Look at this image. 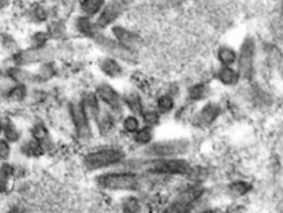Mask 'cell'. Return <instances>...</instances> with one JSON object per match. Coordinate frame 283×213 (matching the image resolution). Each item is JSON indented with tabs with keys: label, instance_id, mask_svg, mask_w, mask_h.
<instances>
[{
	"label": "cell",
	"instance_id": "obj_1",
	"mask_svg": "<svg viewBox=\"0 0 283 213\" xmlns=\"http://www.w3.org/2000/svg\"><path fill=\"white\" fill-rule=\"evenodd\" d=\"M97 182L105 189L111 190H135L138 179L132 173H110L98 177Z\"/></svg>",
	"mask_w": 283,
	"mask_h": 213
},
{
	"label": "cell",
	"instance_id": "obj_2",
	"mask_svg": "<svg viewBox=\"0 0 283 213\" xmlns=\"http://www.w3.org/2000/svg\"><path fill=\"white\" fill-rule=\"evenodd\" d=\"M124 158V153L118 149H105L88 154L84 163L90 170L101 169V168L115 164Z\"/></svg>",
	"mask_w": 283,
	"mask_h": 213
},
{
	"label": "cell",
	"instance_id": "obj_3",
	"mask_svg": "<svg viewBox=\"0 0 283 213\" xmlns=\"http://www.w3.org/2000/svg\"><path fill=\"white\" fill-rule=\"evenodd\" d=\"M188 142L185 140H172V141H162L150 145L145 150V153L149 157H170L176 154L185 153L188 150Z\"/></svg>",
	"mask_w": 283,
	"mask_h": 213
},
{
	"label": "cell",
	"instance_id": "obj_4",
	"mask_svg": "<svg viewBox=\"0 0 283 213\" xmlns=\"http://www.w3.org/2000/svg\"><path fill=\"white\" fill-rule=\"evenodd\" d=\"M96 42L103 50L111 54L112 56H115L116 58H120L122 60L127 61L130 63H133L136 61V56L133 53V49H130L125 47L121 42H116L110 38L104 37L103 35H95Z\"/></svg>",
	"mask_w": 283,
	"mask_h": 213
},
{
	"label": "cell",
	"instance_id": "obj_5",
	"mask_svg": "<svg viewBox=\"0 0 283 213\" xmlns=\"http://www.w3.org/2000/svg\"><path fill=\"white\" fill-rule=\"evenodd\" d=\"M149 171L160 174H185L189 171V164L182 159H161L148 167Z\"/></svg>",
	"mask_w": 283,
	"mask_h": 213
},
{
	"label": "cell",
	"instance_id": "obj_6",
	"mask_svg": "<svg viewBox=\"0 0 283 213\" xmlns=\"http://www.w3.org/2000/svg\"><path fill=\"white\" fill-rule=\"evenodd\" d=\"M126 9V3L124 0H111L107 5L104 4L96 20V27L104 28L111 25L120 17Z\"/></svg>",
	"mask_w": 283,
	"mask_h": 213
},
{
	"label": "cell",
	"instance_id": "obj_7",
	"mask_svg": "<svg viewBox=\"0 0 283 213\" xmlns=\"http://www.w3.org/2000/svg\"><path fill=\"white\" fill-rule=\"evenodd\" d=\"M253 57H254V43L251 39H247L243 42L240 55H239V74L245 77V78H250L252 74L253 67Z\"/></svg>",
	"mask_w": 283,
	"mask_h": 213
},
{
	"label": "cell",
	"instance_id": "obj_8",
	"mask_svg": "<svg viewBox=\"0 0 283 213\" xmlns=\"http://www.w3.org/2000/svg\"><path fill=\"white\" fill-rule=\"evenodd\" d=\"M71 114L73 118L75 128L81 138H87L90 135V127L88 122V115L85 113L82 103L75 102L71 106Z\"/></svg>",
	"mask_w": 283,
	"mask_h": 213
},
{
	"label": "cell",
	"instance_id": "obj_9",
	"mask_svg": "<svg viewBox=\"0 0 283 213\" xmlns=\"http://www.w3.org/2000/svg\"><path fill=\"white\" fill-rule=\"evenodd\" d=\"M113 34L117 38V40L120 41L125 47L130 49H133L137 46H140L141 43V38L138 37L134 32H132L127 29H125L121 26H116L113 28Z\"/></svg>",
	"mask_w": 283,
	"mask_h": 213
},
{
	"label": "cell",
	"instance_id": "obj_10",
	"mask_svg": "<svg viewBox=\"0 0 283 213\" xmlns=\"http://www.w3.org/2000/svg\"><path fill=\"white\" fill-rule=\"evenodd\" d=\"M97 96L114 110L121 109V99L118 94L108 85H102L97 88Z\"/></svg>",
	"mask_w": 283,
	"mask_h": 213
},
{
	"label": "cell",
	"instance_id": "obj_11",
	"mask_svg": "<svg viewBox=\"0 0 283 213\" xmlns=\"http://www.w3.org/2000/svg\"><path fill=\"white\" fill-rule=\"evenodd\" d=\"M220 113V108L215 103H208L202 108V110L198 114V122L202 126H209L215 121Z\"/></svg>",
	"mask_w": 283,
	"mask_h": 213
},
{
	"label": "cell",
	"instance_id": "obj_12",
	"mask_svg": "<svg viewBox=\"0 0 283 213\" xmlns=\"http://www.w3.org/2000/svg\"><path fill=\"white\" fill-rule=\"evenodd\" d=\"M76 28L85 36H95L96 25L92 22L89 16H82L76 19Z\"/></svg>",
	"mask_w": 283,
	"mask_h": 213
},
{
	"label": "cell",
	"instance_id": "obj_13",
	"mask_svg": "<svg viewBox=\"0 0 283 213\" xmlns=\"http://www.w3.org/2000/svg\"><path fill=\"white\" fill-rule=\"evenodd\" d=\"M104 4V0H82L81 9L85 16H94L101 11Z\"/></svg>",
	"mask_w": 283,
	"mask_h": 213
},
{
	"label": "cell",
	"instance_id": "obj_14",
	"mask_svg": "<svg viewBox=\"0 0 283 213\" xmlns=\"http://www.w3.org/2000/svg\"><path fill=\"white\" fill-rule=\"evenodd\" d=\"M100 67L110 77H118L122 74V68L115 60L103 59L100 63Z\"/></svg>",
	"mask_w": 283,
	"mask_h": 213
},
{
	"label": "cell",
	"instance_id": "obj_15",
	"mask_svg": "<svg viewBox=\"0 0 283 213\" xmlns=\"http://www.w3.org/2000/svg\"><path fill=\"white\" fill-rule=\"evenodd\" d=\"M83 109L85 113L90 114V115H95L97 110H98V105H97V100L95 98L94 94L92 93H88L84 96V99H83Z\"/></svg>",
	"mask_w": 283,
	"mask_h": 213
},
{
	"label": "cell",
	"instance_id": "obj_16",
	"mask_svg": "<svg viewBox=\"0 0 283 213\" xmlns=\"http://www.w3.org/2000/svg\"><path fill=\"white\" fill-rule=\"evenodd\" d=\"M219 79L226 85H234L239 80V74L233 69L225 67L219 71Z\"/></svg>",
	"mask_w": 283,
	"mask_h": 213
},
{
	"label": "cell",
	"instance_id": "obj_17",
	"mask_svg": "<svg viewBox=\"0 0 283 213\" xmlns=\"http://www.w3.org/2000/svg\"><path fill=\"white\" fill-rule=\"evenodd\" d=\"M95 115H97L96 120H97L98 127H100V130L103 133L109 132V130L112 128V126H113V122H112V119L109 115V113L105 110H101V111L97 110Z\"/></svg>",
	"mask_w": 283,
	"mask_h": 213
},
{
	"label": "cell",
	"instance_id": "obj_18",
	"mask_svg": "<svg viewBox=\"0 0 283 213\" xmlns=\"http://www.w3.org/2000/svg\"><path fill=\"white\" fill-rule=\"evenodd\" d=\"M125 101H126L130 109L135 113H142V102L140 96L131 92L125 96Z\"/></svg>",
	"mask_w": 283,
	"mask_h": 213
},
{
	"label": "cell",
	"instance_id": "obj_19",
	"mask_svg": "<svg viewBox=\"0 0 283 213\" xmlns=\"http://www.w3.org/2000/svg\"><path fill=\"white\" fill-rule=\"evenodd\" d=\"M44 56H45L44 51H42V50H34V51H30V53L22 54L20 56V59H19V61H20L21 63L36 62V61L41 60L42 58H44Z\"/></svg>",
	"mask_w": 283,
	"mask_h": 213
},
{
	"label": "cell",
	"instance_id": "obj_20",
	"mask_svg": "<svg viewBox=\"0 0 283 213\" xmlns=\"http://www.w3.org/2000/svg\"><path fill=\"white\" fill-rule=\"evenodd\" d=\"M219 59L220 61L223 63V64H226V66H228V64H231L236 61L237 59V56H236V53L233 50V49H230V48H221L219 50Z\"/></svg>",
	"mask_w": 283,
	"mask_h": 213
},
{
	"label": "cell",
	"instance_id": "obj_21",
	"mask_svg": "<svg viewBox=\"0 0 283 213\" xmlns=\"http://www.w3.org/2000/svg\"><path fill=\"white\" fill-rule=\"evenodd\" d=\"M207 91L208 89L205 85H197L189 89V97L194 100H199L206 96Z\"/></svg>",
	"mask_w": 283,
	"mask_h": 213
},
{
	"label": "cell",
	"instance_id": "obj_22",
	"mask_svg": "<svg viewBox=\"0 0 283 213\" xmlns=\"http://www.w3.org/2000/svg\"><path fill=\"white\" fill-rule=\"evenodd\" d=\"M3 129H4V132H5V135H6V138H7V140L9 141H17L18 138H19V133L17 131V129L15 128V126L11 124V122L7 121L6 124L3 126Z\"/></svg>",
	"mask_w": 283,
	"mask_h": 213
},
{
	"label": "cell",
	"instance_id": "obj_23",
	"mask_svg": "<svg viewBox=\"0 0 283 213\" xmlns=\"http://www.w3.org/2000/svg\"><path fill=\"white\" fill-rule=\"evenodd\" d=\"M157 105H159V109L162 112H167L169 111L170 109L173 108L174 106V101L173 99L170 98L169 96H163L159 99V102H157Z\"/></svg>",
	"mask_w": 283,
	"mask_h": 213
},
{
	"label": "cell",
	"instance_id": "obj_24",
	"mask_svg": "<svg viewBox=\"0 0 283 213\" xmlns=\"http://www.w3.org/2000/svg\"><path fill=\"white\" fill-rule=\"evenodd\" d=\"M150 139H152V131H150L149 128H144L135 134V140L140 144H147Z\"/></svg>",
	"mask_w": 283,
	"mask_h": 213
},
{
	"label": "cell",
	"instance_id": "obj_25",
	"mask_svg": "<svg viewBox=\"0 0 283 213\" xmlns=\"http://www.w3.org/2000/svg\"><path fill=\"white\" fill-rule=\"evenodd\" d=\"M249 189H250V185L245 182H236L231 186H230V190H231L234 195L239 196V197L246 195Z\"/></svg>",
	"mask_w": 283,
	"mask_h": 213
},
{
	"label": "cell",
	"instance_id": "obj_26",
	"mask_svg": "<svg viewBox=\"0 0 283 213\" xmlns=\"http://www.w3.org/2000/svg\"><path fill=\"white\" fill-rule=\"evenodd\" d=\"M124 128L128 132H135L138 129V121L135 117H128L124 121Z\"/></svg>",
	"mask_w": 283,
	"mask_h": 213
},
{
	"label": "cell",
	"instance_id": "obj_27",
	"mask_svg": "<svg viewBox=\"0 0 283 213\" xmlns=\"http://www.w3.org/2000/svg\"><path fill=\"white\" fill-rule=\"evenodd\" d=\"M143 118H144V121H145L146 124H148V125H156L157 122H159V120H160L159 114H157L154 111H146V112H144L143 113Z\"/></svg>",
	"mask_w": 283,
	"mask_h": 213
},
{
	"label": "cell",
	"instance_id": "obj_28",
	"mask_svg": "<svg viewBox=\"0 0 283 213\" xmlns=\"http://www.w3.org/2000/svg\"><path fill=\"white\" fill-rule=\"evenodd\" d=\"M34 135H35V138L38 140L39 144H40V141H43L47 139L48 133H47V131H45L43 126H37L34 130Z\"/></svg>",
	"mask_w": 283,
	"mask_h": 213
},
{
	"label": "cell",
	"instance_id": "obj_29",
	"mask_svg": "<svg viewBox=\"0 0 283 213\" xmlns=\"http://www.w3.org/2000/svg\"><path fill=\"white\" fill-rule=\"evenodd\" d=\"M24 96H25V89L23 87H17L15 89H12L9 93L10 98L15 100H21L24 98Z\"/></svg>",
	"mask_w": 283,
	"mask_h": 213
},
{
	"label": "cell",
	"instance_id": "obj_30",
	"mask_svg": "<svg viewBox=\"0 0 283 213\" xmlns=\"http://www.w3.org/2000/svg\"><path fill=\"white\" fill-rule=\"evenodd\" d=\"M10 148L7 141L0 140V159H7L9 156Z\"/></svg>",
	"mask_w": 283,
	"mask_h": 213
},
{
	"label": "cell",
	"instance_id": "obj_31",
	"mask_svg": "<svg viewBox=\"0 0 283 213\" xmlns=\"http://www.w3.org/2000/svg\"><path fill=\"white\" fill-rule=\"evenodd\" d=\"M34 14H35V17L39 19V20H44L45 17H47V12H45L44 8L40 7V6H38V7L35 8Z\"/></svg>",
	"mask_w": 283,
	"mask_h": 213
},
{
	"label": "cell",
	"instance_id": "obj_32",
	"mask_svg": "<svg viewBox=\"0 0 283 213\" xmlns=\"http://www.w3.org/2000/svg\"><path fill=\"white\" fill-rule=\"evenodd\" d=\"M125 210H127V211H136V210H138L136 200L135 199H130L128 201L125 203Z\"/></svg>",
	"mask_w": 283,
	"mask_h": 213
},
{
	"label": "cell",
	"instance_id": "obj_33",
	"mask_svg": "<svg viewBox=\"0 0 283 213\" xmlns=\"http://www.w3.org/2000/svg\"><path fill=\"white\" fill-rule=\"evenodd\" d=\"M9 5V0H0V10L5 9Z\"/></svg>",
	"mask_w": 283,
	"mask_h": 213
},
{
	"label": "cell",
	"instance_id": "obj_34",
	"mask_svg": "<svg viewBox=\"0 0 283 213\" xmlns=\"http://www.w3.org/2000/svg\"><path fill=\"white\" fill-rule=\"evenodd\" d=\"M0 131H2V126H0Z\"/></svg>",
	"mask_w": 283,
	"mask_h": 213
},
{
	"label": "cell",
	"instance_id": "obj_35",
	"mask_svg": "<svg viewBox=\"0 0 283 213\" xmlns=\"http://www.w3.org/2000/svg\"><path fill=\"white\" fill-rule=\"evenodd\" d=\"M0 75H2V71H0Z\"/></svg>",
	"mask_w": 283,
	"mask_h": 213
}]
</instances>
